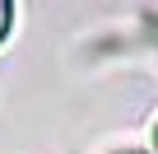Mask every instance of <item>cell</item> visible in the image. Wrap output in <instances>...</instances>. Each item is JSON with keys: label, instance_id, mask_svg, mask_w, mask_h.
Here are the masks:
<instances>
[{"label": "cell", "instance_id": "obj_2", "mask_svg": "<svg viewBox=\"0 0 158 154\" xmlns=\"http://www.w3.org/2000/svg\"><path fill=\"white\" fill-rule=\"evenodd\" d=\"M153 149H158V126H153Z\"/></svg>", "mask_w": 158, "mask_h": 154}, {"label": "cell", "instance_id": "obj_1", "mask_svg": "<svg viewBox=\"0 0 158 154\" xmlns=\"http://www.w3.org/2000/svg\"><path fill=\"white\" fill-rule=\"evenodd\" d=\"M10 33V0H0V37Z\"/></svg>", "mask_w": 158, "mask_h": 154}]
</instances>
